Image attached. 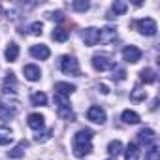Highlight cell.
I'll return each mask as SVG.
<instances>
[{"label":"cell","mask_w":160,"mask_h":160,"mask_svg":"<svg viewBox=\"0 0 160 160\" xmlns=\"http://www.w3.org/2000/svg\"><path fill=\"white\" fill-rule=\"evenodd\" d=\"M23 72H25V77L28 79V81H38L40 75H42V72H40V68L36 64H27L23 68Z\"/></svg>","instance_id":"cell-13"},{"label":"cell","mask_w":160,"mask_h":160,"mask_svg":"<svg viewBox=\"0 0 160 160\" xmlns=\"http://www.w3.org/2000/svg\"><path fill=\"white\" fill-rule=\"evenodd\" d=\"M2 13H4V12H2V6H0V15H2Z\"/></svg>","instance_id":"cell-35"},{"label":"cell","mask_w":160,"mask_h":160,"mask_svg":"<svg viewBox=\"0 0 160 160\" xmlns=\"http://www.w3.org/2000/svg\"><path fill=\"white\" fill-rule=\"evenodd\" d=\"M87 119L92 121V122H96V124H102V122H106V111L100 106H92L87 111Z\"/></svg>","instance_id":"cell-7"},{"label":"cell","mask_w":160,"mask_h":160,"mask_svg":"<svg viewBox=\"0 0 160 160\" xmlns=\"http://www.w3.org/2000/svg\"><path fill=\"white\" fill-rule=\"evenodd\" d=\"M124 77H126V72L124 70H117V73H113V79H117V81H122Z\"/></svg>","instance_id":"cell-33"},{"label":"cell","mask_w":160,"mask_h":160,"mask_svg":"<svg viewBox=\"0 0 160 160\" xmlns=\"http://www.w3.org/2000/svg\"><path fill=\"white\" fill-rule=\"evenodd\" d=\"M49 17H51V19H55V21H58V23H60V21H64V13H62V12H53Z\"/></svg>","instance_id":"cell-32"},{"label":"cell","mask_w":160,"mask_h":160,"mask_svg":"<svg viewBox=\"0 0 160 160\" xmlns=\"http://www.w3.org/2000/svg\"><path fill=\"white\" fill-rule=\"evenodd\" d=\"M83 42H85V45H96L100 42V30L98 28H85Z\"/></svg>","instance_id":"cell-9"},{"label":"cell","mask_w":160,"mask_h":160,"mask_svg":"<svg viewBox=\"0 0 160 160\" xmlns=\"http://www.w3.org/2000/svg\"><path fill=\"white\" fill-rule=\"evenodd\" d=\"M19 111V102L17 100H12L8 102L2 94H0V121H10L17 115Z\"/></svg>","instance_id":"cell-2"},{"label":"cell","mask_w":160,"mask_h":160,"mask_svg":"<svg viewBox=\"0 0 160 160\" xmlns=\"http://www.w3.org/2000/svg\"><path fill=\"white\" fill-rule=\"evenodd\" d=\"M17 57H19V45L15 42L8 43V47H6V58H8V62H15Z\"/></svg>","instance_id":"cell-16"},{"label":"cell","mask_w":160,"mask_h":160,"mask_svg":"<svg viewBox=\"0 0 160 160\" xmlns=\"http://www.w3.org/2000/svg\"><path fill=\"white\" fill-rule=\"evenodd\" d=\"M122 58H124L126 62H130V64H136V62L141 58V51H139L136 45H128V47L122 49Z\"/></svg>","instance_id":"cell-8"},{"label":"cell","mask_w":160,"mask_h":160,"mask_svg":"<svg viewBox=\"0 0 160 160\" xmlns=\"http://www.w3.org/2000/svg\"><path fill=\"white\" fill-rule=\"evenodd\" d=\"M73 91H75V85H70V83H57L55 85V94L57 96H62V98L70 96Z\"/></svg>","instance_id":"cell-14"},{"label":"cell","mask_w":160,"mask_h":160,"mask_svg":"<svg viewBox=\"0 0 160 160\" xmlns=\"http://www.w3.org/2000/svg\"><path fill=\"white\" fill-rule=\"evenodd\" d=\"M124 158L126 160H138L139 158V149H138L136 143H128V147L124 151Z\"/></svg>","instance_id":"cell-19"},{"label":"cell","mask_w":160,"mask_h":160,"mask_svg":"<svg viewBox=\"0 0 160 160\" xmlns=\"http://www.w3.org/2000/svg\"><path fill=\"white\" fill-rule=\"evenodd\" d=\"M55 100H57V104H58V115L64 117L66 121H73L75 115H73V111L70 109V104H68L62 96H57V94H55Z\"/></svg>","instance_id":"cell-6"},{"label":"cell","mask_w":160,"mask_h":160,"mask_svg":"<svg viewBox=\"0 0 160 160\" xmlns=\"http://www.w3.org/2000/svg\"><path fill=\"white\" fill-rule=\"evenodd\" d=\"M126 8H128V4L126 2H121V0H115L113 2V6H111V15L115 17V15H122L124 12H126Z\"/></svg>","instance_id":"cell-23"},{"label":"cell","mask_w":160,"mask_h":160,"mask_svg":"<svg viewBox=\"0 0 160 160\" xmlns=\"http://www.w3.org/2000/svg\"><path fill=\"white\" fill-rule=\"evenodd\" d=\"M92 132L91 130H79L75 136H73V139H72V149H73V154L77 156V158H83V156H87V154H91L92 152Z\"/></svg>","instance_id":"cell-1"},{"label":"cell","mask_w":160,"mask_h":160,"mask_svg":"<svg viewBox=\"0 0 160 160\" xmlns=\"http://www.w3.org/2000/svg\"><path fill=\"white\" fill-rule=\"evenodd\" d=\"M121 152H122V143H121V141H117V139H115V141H111V143L108 145V154H109L111 158H113V156L117 158Z\"/></svg>","instance_id":"cell-21"},{"label":"cell","mask_w":160,"mask_h":160,"mask_svg":"<svg viewBox=\"0 0 160 160\" xmlns=\"http://www.w3.org/2000/svg\"><path fill=\"white\" fill-rule=\"evenodd\" d=\"M42 28H43V25L40 23V21H36V23H32L27 30H28V34H34V36H38V34H42Z\"/></svg>","instance_id":"cell-28"},{"label":"cell","mask_w":160,"mask_h":160,"mask_svg":"<svg viewBox=\"0 0 160 160\" xmlns=\"http://www.w3.org/2000/svg\"><path fill=\"white\" fill-rule=\"evenodd\" d=\"M139 79H141L143 83H154L156 81V72L151 70V68H143L139 72Z\"/></svg>","instance_id":"cell-17"},{"label":"cell","mask_w":160,"mask_h":160,"mask_svg":"<svg viewBox=\"0 0 160 160\" xmlns=\"http://www.w3.org/2000/svg\"><path fill=\"white\" fill-rule=\"evenodd\" d=\"M138 141H139L141 145H149V143H154V141H156V136H154V132H152L151 128H143V130H139V134H138Z\"/></svg>","instance_id":"cell-12"},{"label":"cell","mask_w":160,"mask_h":160,"mask_svg":"<svg viewBox=\"0 0 160 160\" xmlns=\"http://www.w3.org/2000/svg\"><path fill=\"white\" fill-rule=\"evenodd\" d=\"M147 98V92L141 89V87H136L132 92H130V100H134V102H141V100H145Z\"/></svg>","instance_id":"cell-24"},{"label":"cell","mask_w":160,"mask_h":160,"mask_svg":"<svg viewBox=\"0 0 160 160\" xmlns=\"http://www.w3.org/2000/svg\"><path fill=\"white\" fill-rule=\"evenodd\" d=\"M8 85H12V89H15V85H17L15 75H13V73H8V75H6V79H4V89H6Z\"/></svg>","instance_id":"cell-30"},{"label":"cell","mask_w":160,"mask_h":160,"mask_svg":"<svg viewBox=\"0 0 160 160\" xmlns=\"http://www.w3.org/2000/svg\"><path fill=\"white\" fill-rule=\"evenodd\" d=\"M51 38H53L55 42H66V40L70 38V32H68L66 28H62V27H58V28H55V30H53V34H51Z\"/></svg>","instance_id":"cell-20"},{"label":"cell","mask_w":160,"mask_h":160,"mask_svg":"<svg viewBox=\"0 0 160 160\" xmlns=\"http://www.w3.org/2000/svg\"><path fill=\"white\" fill-rule=\"evenodd\" d=\"M28 147V141H25V139H21L12 151H8V156L10 158H21V156H25V149Z\"/></svg>","instance_id":"cell-15"},{"label":"cell","mask_w":160,"mask_h":160,"mask_svg":"<svg viewBox=\"0 0 160 160\" xmlns=\"http://www.w3.org/2000/svg\"><path fill=\"white\" fill-rule=\"evenodd\" d=\"M30 55H32L34 58L45 60V58H49L51 51H49V47H47V45H32V47H30Z\"/></svg>","instance_id":"cell-11"},{"label":"cell","mask_w":160,"mask_h":160,"mask_svg":"<svg viewBox=\"0 0 160 160\" xmlns=\"http://www.w3.org/2000/svg\"><path fill=\"white\" fill-rule=\"evenodd\" d=\"M30 100H32V104H34V106H45V104H47V96H45L43 92H40V91H38V92H34Z\"/></svg>","instance_id":"cell-25"},{"label":"cell","mask_w":160,"mask_h":160,"mask_svg":"<svg viewBox=\"0 0 160 160\" xmlns=\"http://www.w3.org/2000/svg\"><path fill=\"white\" fill-rule=\"evenodd\" d=\"M58 66H60L62 73H66V75H79V73H81V72H79V62L73 57H70V55L60 57Z\"/></svg>","instance_id":"cell-3"},{"label":"cell","mask_w":160,"mask_h":160,"mask_svg":"<svg viewBox=\"0 0 160 160\" xmlns=\"http://www.w3.org/2000/svg\"><path fill=\"white\" fill-rule=\"evenodd\" d=\"M92 66L96 72H108L115 68V60L108 55H94L92 57Z\"/></svg>","instance_id":"cell-4"},{"label":"cell","mask_w":160,"mask_h":160,"mask_svg":"<svg viewBox=\"0 0 160 160\" xmlns=\"http://www.w3.org/2000/svg\"><path fill=\"white\" fill-rule=\"evenodd\" d=\"M12 139H13L12 130L6 126H0V145H8V143H12Z\"/></svg>","instance_id":"cell-22"},{"label":"cell","mask_w":160,"mask_h":160,"mask_svg":"<svg viewBox=\"0 0 160 160\" xmlns=\"http://www.w3.org/2000/svg\"><path fill=\"white\" fill-rule=\"evenodd\" d=\"M136 27H138V30H139L143 36H154V34H156V23H154V19H151V17H145V19L136 21Z\"/></svg>","instance_id":"cell-5"},{"label":"cell","mask_w":160,"mask_h":160,"mask_svg":"<svg viewBox=\"0 0 160 160\" xmlns=\"http://www.w3.org/2000/svg\"><path fill=\"white\" fill-rule=\"evenodd\" d=\"M27 122H28V126H30L32 130H38V132L45 126V119H43V115H40V113H30Z\"/></svg>","instance_id":"cell-10"},{"label":"cell","mask_w":160,"mask_h":160,"mask_svg":"<svg viewBox=\"0 0 160 160\" xmlns=\"http://www.w3.org/2000/svg\"><path fill=\"white\" fill-rule=\"evenodd\" d=\"M89 2H85V0H75V2H72V8L75 10V12H87L89 10Z\"/></svg>","instance_id":"cell-27"},{"label":"cell","mask_w":160,"mask_h":160,"mask_svg":"<svg viewBox=\"0 0 160 160\" xmlns=\"http://www.w3.org/2000/svg\"><path fill=\"white\" fill-rule=\"evenodd\" d=\"M51 134H53V130H47V132H43V134H38V136H36V141H47Z\"/></svg>","instance_id":"cell-31"},{"label":"cell","mask_w":160,"mask_h":160,"mask_svg":"<svg viewBox=\"0 0 160 160\" xmlns=\"http://www.w3.org/2000/svg\"><path fill=\"white\" fill-rule=\"evenodd\" d=\"M113 38H115V28H104V30H100V40L111 42Z\"/></svg>","instance_id":"cell-26"},{"label":"cell","mask_w":160,"mask_h":160,"mask_svg":"<svg viewBox=\"0 0 160 160\" xmlns=\"http://www.w3.org/2000/svg\"><path fill=\"white\" fill-rule=\"evenodd\" d=\"M100 91H102V92H104V94H108V92H109V89H108V87H106V85H100Z\"/></svg>","instance_id":"cell-34"},{"label":"cell","mask_w":160,"mask_h":160,"mask_svg":"<svg viewBox=\"0 0 160 160\" xmlns=\"http://www.w3.org/2000/svg\"><path fill=\"white\" fill-rule=\"evenodd\" d=\"M122 122H126V124H138V122H139V115H138L136 111L124 109V111H122Z\"/></svg>","instance_id":"cell-18"},{"label":"cell","mask_w":160,"mask_h":160,"mask_svg":"<svg viewBox=\"0 0 160 160\" xmlns=\"http://www.w3.org/2000/svg\"><path fill=\"white\" fill-rule=\"evenodd\" d=\"M158 154H160L158 147H151L147 151V154H145V160H158Z\"/></svg>","instance_id":"cell-29"}]
</instances>
